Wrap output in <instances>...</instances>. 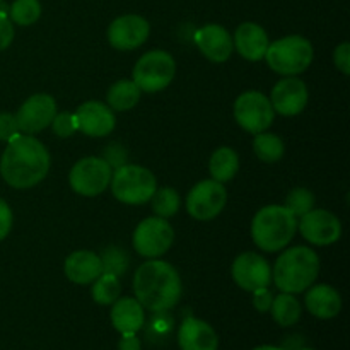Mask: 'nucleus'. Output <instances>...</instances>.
<instances>
[{
	"mask_svg": "<svg viewBox=\"0 0 350 350\" xmlns=\"http://www.w3.org/2000/svg\"><path fill=\"white\" fill-rule=\"evenodd\" d=\"M118 350H142V342L137 334H125L120 338Z\"/></svg>",
	"mask_w": 350,
	"mask_h": 350,
	"instance_id": "a19ab883",
	"label": "nucleus"
},
{
	"mask_svg": "<svg viewBox=\"0 0 350 350\" xmlns=\"http://www.w3.org/2000/svg\"><path fill=\"white\" fill-rule=\"evenodd\" d=\"M173 328V320L167 314V311H161V313H156L154 320L150 321V332L156 335H166L170 334V330Z\"/></svg>",
	"mask_w": 350,
	"mask_h": 350,
	"instance_id": "4c0bfd02",
	"label": "nucleus"
},
{
	"mask_svg": "<svg viewBox=\"0 0 350 350\" xmlns=\"http://www.w3.org/2000/svg\"><path fill=\"white\" fill-rule=\"evenodd\" d=\"M308 311L320 320H332L342 310V297L335 287L328 284L311 286L304 297Z\"/></svg>",
	"mask_w": 350,
	"mask_h": 350,
	"instance_id": "5701e85b",
	"label": "nucleus"
},
{
	"mask_svg": "<svg viewBox=\"0 0 350 350\" xmlns=\"http://www.w3.org/2000/svg\"><path fill=\"white\" fill-rule=\"evenodd\" d=\"M111 325L120 335L137 334L146 325V310L135 297H118L111 308Z\"/></svg>",
	"mask_w": 350,
	"mask_h": 350,
	"instance_id": "4be33fe9",
	"label": "nucleus"
},
{
	"mask_svg": "<svg viewBox=\"0 0 350 350\" xmlns=\"http://www.w3.org/2000/svg\"><path fill=\"white\" fill-rule=\"evenodd\" d=\"M133 293L144 310L161 313L180 303L183 286L180 273L171 263L154 258L137 269L133 275Z\"/></svg>",
	"mask_w": 350,
	"mask_h": 350,
	"instance_id": "f03ea898",
	"label": "nucleus"
},
{
	"mask_svg": "<svg viewBox=\"0 0 350 350\" xmlns=\"http://www.w3.org/2000/svg\"><path fill=\"white\" fill-rule=\"evenodd\" d=\"M0 5H2V0H0Z\"/></svg>",
	"mask_w": 350,
	"mask_h": 350,
	"instance_id": "c03bdc74",
	"label": "nucleus"
},
{
	"mask_svg": "<svg viewBox=\"0 0 350 350\" xmlns=\"http://www.w3.org/2000/svg\"><path fill=\"white\" fill-rule=\"evenodd\" d=\"M10 21L19 26H31L41 16L40 0H14L9 9Z\"/></svg>",
	"mask_w": 350,
	"mask_h": 350,
	"instance_id": "c756f323",
	"label": "nucleus"
},
{
	"mask_svg": "<svg viewBox=\"0 0 350 350\" xmlns=\"http://www.w3.org/2000/svg\"><path fill=\"white\" fill-rule=\"evenodd\" d=\"M150 204H152V211L157 217L170 219L173 215L178 214L180 211V195L174 188L164 187L159 188V190L154 191L152 198H150Z\"/></svg>",
	"mask_w": 350,
	"mask_h": 350,
	"instance_id": "c85d7f7f",
	"label": "nucleus"
},
{
	"mask_svg": "<svg viewBox=\"0 0 350 350\" xmlns=\"http://www.w3.org/2000/svg\"><path fill=\"white\" fill-rule=\"evenodd\" d=\"M174 241V231L163 217H147L133 231V248L144 258H159L170 252Z\"/></svg>",
	"mask_w": 350,
	"mask_h": 350,
	"instance_id": "9d476101",
	"label": "nucleus"
},
{
	"mask_svg": "<svg viewBox=\"0 0 350 350\" xmlns=\"http://www.w3.org/2000/svg\"><path fill=\"white\" fill-rule=\"evenodd\" d=\"M64 272L70 282L88 286L103 273L101 256L92 252H85V250L70 253L64 263Z\"/></svg>",
	"mask_w": 350,
	"mask_h": 350,
	"instance_id": "412c9836",
	"label": "nucleus"
},
{
	"mask_svg": "<svg viewBox=\"0 0 350 350\" xmlns=\"http://www.w3.org/2000/svg\"><path fill=\"white\" fill-rule=\"evenodd\" d=\"M334 62H335V67H337L342 74L344 75L350 74V44L349 43H342L335 48Z\"/></svg>",
	"mask_w": 350,
	"mask_h": 350,
	"instance_id": "c9c22d12",
	"label": "nucleus"
},
{
	"mask_svg": "<svg viewBox=\"0 0 350 350\" xmlns=\"http://www.w3.org/2000/svg\"><path fill=\"white\" fill-rule=\"evenodd\" d=\"M234 118L243 130L256 135L269 130L275 118V111L269 96L260 91H246L236 99Z\"/></svg>",
	"mask_w": 350,
	"mask_h": 350,
	"instance_id": "6e6552de",
	"label": "nucleus"
},
{
	"mask_svg": "<svg viewBox=\"0 0 350 350\" xmlns=\"http://www.w3.org/2000/svg\"><path fill=\"white\" fill-rule=\"evenodd\" d=\"M253 150L260 161L272 164L282 159L286 147H284L282 139L275 133L260 132L256 133L255 140H253Z\"/></svg>",
	"mask_w": 350,
	"mask_h": 350,
	"instance_id": "bb28decb",
	"label": "nucleus"
},
{
	"mask_svg": "<svg viewBox=\"0 0 350 350\" xmlns=\"http://www.w3.org/2000/svg\"><path fill=\"white\" fill-rule=\"evenodd\" d=\"M103 272L120 277L129 267V256L122 248H106L101 255Z\"/></svg>",
	"mask_w": 350,
	"mask_h": 350,
	"instance_id": "2f4dec72",
	"label": "nucleus"
},
{
	"mask_svg": "<svg viewBox=\"0 0 350 350\" xmlns=\"http://www.w3.org/2000/svg\"><path fill=\"white\" fill-rule=\"evenodd\" d=\"M297 231V217L284 205H267L252 221V238L260 250L269 253L286 248Z\"/></svg>",
	"mask_w": 350,
	"mask_h": 350,
	"instance_id": "20e7f679",
	"label": "nucleus"
},
{
	"mask_svg": "<svg viewBox=\"0 0 350 350\" xmlns=\"http://www.w3.org/2000/svg\"><path fill=\"white\" fill-rule=\"evenodd\" d=\"M12 211H10L9 204L0 198V241L9 236L10 229H12Z\"/></svg>",
	"mask_w": 350,
	"mask_h": 350,
	"instance_id": "ea45409f",
	"label": "nucleus"
},
{
	"mask_svg": "<svg viewBox=\"0 0 350 350\" xmlns=\"http://www.w3.org/2000/svg\"><path fill=\"white\" fill-rule=\"evenodd\" d=\"M178 345L181 350H217L219 337L207 321L188 317L178 330Z\"/></svg>",
	"mask_w": 350,
	"mask_h": 350,
	"instance_id": "6ab92c4d",
	"label": "nucleus"
},
{
	"mask_svg": "<svg viewBox=\"0 0 350 350\" xmlns=\"http://www.w3.org/2000/svg\"><path fill=\"white\" fill-rule=\"evenodd\" d=\"M103 159L111 166V170L113 167L116 170V167L125 164L126 150L123 149L122 146H118V144H109V146L105 149V152H103Z\"/></svg>",
	"mask_w": 350,
	"mask_h": 350,
	"instance_id": "f704fd0d",
	"label": "nucleus"
},
{
	"mask_svg": "<svg viewBox=\"0 0 350 350\" xmlns=\"http://www.w3.org/2000/svg\"><path fill=\"white\" fill-rule=\"evenodd\" d=\"M228 190L215 180H204L195 185L187 197V211L197 221H212L224 211Z\"/></svg>",
	"mask_w": 350,
	"mask_h": 350,
	"instance_id": "9b49d317",
	"label": "nucleus"
},
{
	"mask_svg": "<svg viewBox=\"0 0 350 350\" xmlns=\"http://www.w3.org/2000/svg\"><path fill=\"white\" fill-rule=\"evenodd\" d=\"M231 273L236 286L248 293L269 287V284L272 282L270 263L262 255L253 252L241 253L239 256H236L231 267Z\"/></svg>",
	"mask_w": 350,
	"mask_h": 350,
	"instance_id": "ddd939ff",
	"label": "nucleus"
},
{
	"mask_svg": "<svg viewBox=\"0 0 350 350\" xmlns=\"http://www.w3.org/2000/svg\"><path fill=\"white\" fill-rule=\"evenodd\" d=\"M299 350H314V349H310V347H303V349H299Z\"/></svg>",
	"mask_w": 350,
	"mask_h": 350,
	"instance_id": "37998d69",
	"label": "nucleus"
},
{
	"mask_svg": "<svg viewBox=\"0 0 350 350\" xmlns=\"http://www.w3.org/2000/svg\"><path fill=\"white\" fill-rule=\"evenodd\" d=\"M77 130L88 137H106L115 130L116 118L109 106L101 101H88L75 111Z\"/></svg>",
	"mask_w": 350,
	"mask_h": 350,
	"instance_id": "f3484780",
	"label": "nucleus"
},
{
	"mask_svg": "<svg viewBox=\"0 0 350 350\" xmlns=\"http://www.w3.org/2000/svg\"><path fill=\"white\" fill-rule=\"evenodd\" d=\"M140 94H142V91L137 88L135 82L123 79V81L115 82L108 89L106 99H108V106L113 111H129L140 101Z\"/></svg>",
	"mask_w": 350,
	"mask_h": 350,
	"instance_id": "393cba45",
	"label": "nucleus"
},
{
	"mask_svg": "<svg viewBox=\"0 0 350 350\" xmlns=\"http://www.w3.org/2000/svg\"><path fill=\"white\" fill-rule=\"evenodd\" d=\"M50 171V154L33 135H16L0 157V174L12 188L36 187Z\"/></svg>",
	"mask_w": 350,
	"mask_h": 350,
	"instance_id": "f257e3e1",
	"label": "nucleus"
},
{
	"mask_svg": "<svg viewBox=\"0 0 350 350\" xmlns=\"http://www.w3.org/2000/svg\"><path fill=\"white\" fill-rule=\"evenodd\" d=\"M236 51L243 58L250 62H258L265 58L267 48H269V34L260 24L255 23H243L236 29L234 38H232Z\"/></svg>",
	"mask_w": 350,
	"mask_h": 350,
	"instance_id": "aec40b11",
	"label": "nucleus"
},
{
	"mask_svg": "<svg viewBox=\"0 0 350 350\" xmlns=\"http://www.w3.org/2000/svg\"><path fill=\"white\" fill-rule=\"evenodd\" d=\"M297 229L308 243L314 246H330L342 236V224L337 215L323 208H311L297 222Z\"/></svg>",
	"mask_w": 350,
	"mask_h": 350,
	"instance_id": "f8f14e48",
	"label": "nucleus"
},
{
	"mask_svg": "<svg viewBox=\"0 0 350 350\" xmlns=\"http://www.w3.org/2000/svg\"><path fill=\"white\" fill-rule=\"evenodd\" d=\"M113 170L103 157H84L72 166L68 183L82 197H96L109 187Z\"/></svg>",
	"mask_w": 350,
	"mask_h": 350,
	"instance_id": "1a4fd4ad",
	"label": "nucleus"
},
{
	"mask_svg": "<svg viewBox=\"0 0 350 350\" xmlns=\"http://www.w3.org/2000/svg\"><path fill=\"white\" fill-rule=\"evenodd\" d=\"M51 129L57 133L58 137H70L72 133L77 132V118H75V113H57L51 122Z\"/></svg>",
	"mask_w": 350,
	"mask_h": 350,
	"instance_id": "473e14b6",
	"label": "nucleus"
},
{
	"mask_svg": "<svg viewBox=\"0 0 350 350\" xmlns=\"http://www.w3.org/2000/svg\"><path fill=\"white\" fill-rule=\"evenodd\" d=\"M253 350H286V349L275 347V345H260V347H255Z\"/></svg>",
	"mask_w": 350,
	"mask_h": 350,
	"instance_id": "79ce46f5",
	"label": "nucleus"
},
{
	"mask_svg": "<svg viewBox=\"0 0 350 350\" xmlns=\"http://www.w3.org/2000/svg\"><path fill=\"white\" fill-rule=\"evenodd\" d=\"M195 44L200 48L204 57L214 64H224L232 55L234 44H232L231 34L221 24H207L195 33Z\"/></svg>",
	"mask_w": 350,
	"mask_h": 350,
	"instance_id": "a211bd4d",
	"label": "nucleus"
},
{
	"mask_svg": "<svg viewBox=\"0 0 350 350\" xmlns=\"http://www.w3.org/2000/svg\"><path fill=\"white\" fill-rule=\"evenodd\" d=\"M208 171H211L212 180L219 183L231 181L239 171V157L238 152L231 147H219L211 157L208 163Z\"/></svg>",
	"mask_w": 350,
	"mask_h": 350,
	"instance_id": "b1692460",
	"label": "nucleus"
},
{
	"mask_svg": "<svg viewBox=\"0 0 350 350\" xmlns=\"http://www.w3.org/2000/svg\"><path fill=\"white\" fill-rule=\"evenodd\" d=\"M19 125H17L16 115L12 113H0V140L10 142L16 135H19Z\"/></svg>",
	"mask_w": 350,
	"mask_h": 350,
	"instance_id": "72a5a7b5",
	"label": "nucleus"
},
{
	"mask_svg": "<svg viewBox=\"0 0 350 350\" xmlns=\"http://www.w3.org/2000/svg\"><path fill=\"white\" fill-rule=\"evenodd\" d=\"M57 115V103L50 94H34L16 113L17 125L24 133H38L48 129Z\"/></svg>",
	"mask_w": 350,
	"mask_h": 350,
	"instance_id": "2eb2a0df",
	"label": "nucleus"
},
{
	"mask_svg": "<svg viewBox=\"0 0 350 350\" xmlns=\"http://www.w3.org/2000/svg\"><path fill=\"white\" fill-rule=\"evenodd\" d=\"M301 304L294 294L280 293L279 296L273 297L270 313H272L273 321L280 327H293L301 318Z\"/></svg>",
	"mask_w": 350,
	"mask_h": 350,
	"instance_id": "a878e982",
	"label": "nucleus"
},
{
	"mask_svg": "<svg viewBox=\"0 0 350 350\" xmlns=\"http://www.w3.org/2000/svg\"><path fill=\"white\" fill-rule=\"evenodd\" d=\"M120 280L118 277L113 275V273H105L103 272L98 279L92 282V299L96 301L101 306H109V304L115 303L120 297Z\"/></svg>",
	"mask_w": 350,
	"mask_h": 350,
	"instance_id": "cd10ccee",
	"label": "nucleus"
},
{
	"mask_svg": "<svg viewBox=\"0 0 350 350\" xmlns=\"http://www.w3.org/2000/svg\"><path fill=\"white\" fill-rule=\"evenodd\" d=\"M150 33V26L142 16L125 14L109 24L108 41L115 50L130 51L142 46Z\"/></svg>",
	"mask_w": 350,
	"mask_h": 350,
	"instance_id": "4468645a",
	"label": "nucleus"
},
{
	"mask_svg": "<svg viewBox=\"0 0 350 350\" xmlns=\"http://www.w3.org/2000/svg\"><path fill=\"white\" fill-rule=\"evenodd\" d=\"M273 111L282 116H296L306 108L310 92L306 84L296 75L284 77L273 85L272 94H270Z\"/></svg>",
	"mask_w": 350,
	"mask_h": 350,
	"instance_id": "dca6fc26",
	"label": "nucleus"
},
{
	"mask_svg": "<svg viewBox=\"0 0 350 350\" xmlns=\"http://www.w3.org/2000/svg\"><path fill=\"white\" fill-rule=\"evenodd\" d=\"M313 57V44L299 34L273 41L269 44L265 53L269 67L284 77L303 74L304 70L310 68Z\"/></svg>",
	"mask_w": 350,
	"mask_h": 350,
	"instance_id": "39448f33",
	"label": "nucleus"
},
{
	"mask_svg": "<svg viewBox=\"0 0 350 350\" xmlns=\"http://www.w3.org/2000/svg\"><path fill=\"white\" fill-rule=\"evenodd\" d=\"M14 40V26L9 19V14L0 12V51L10 46Z\"/></svg>",
	"mask_w": 350,
	"mask_h": 350,
	"instance_id": "e433bc0d",
	"label": "nucleus"
},
{
	"mask_svg": "<svg viewBox=\"0 0 350 350\" xmlns=\"http://www.w3.org/2000/svg\"><path fill=\"white\" fill-rule=\"evenodd\" d=\"M111 191L125 205H142L152 198L157 181L152 171L137 164H123L111 174Z\"/></svg>",
	"mask_w": 350,
	"mask_h": 350,
	"instance_id": "423d86ee",
	"label": "nucleus"
},
{
	"mask_svg": "<svg viewBox=\"0 0 350 350\" xmlns=\"http://www.w3.org/2000/svg\"><path fill=\"white\" fill-rule=\"evenodd\" d=\"M272 301H273V296L269 291V287L253 291V306H255V310L260 311V313H267V311H270Z\"/></svg>",
	"mask_w": 350,
	"mask_h": 350,
	"instance_id": "58836bf2",
	"label": "nucleus"
},
{
	"mask_svg": "<svg viewBox=\"0 0 350 350\" xmlns=\"http://www.w3.org/2000/svg\"><path fill=\"white\" fill-rule=\"evenodd\" d=\"M320 273V258L308 246H294L277 258L272 280L280 293L299 294L310 289Z\"/></svg>",
	"mask_w": 350,
	"mask_h": 350,
	"instance_id": "7ed1b4c3",
	"label": "nucleus"
},
{
	"mask_svg": "<svg viewBox=\"0 0 350 350\" xmlns=\"http://www.w3.org/2000/svg\"><path fill=\"white\" fill-rule=\"evenodd\" d=\"M176 74L174 58L164 50H150L139 58L133 67V79L137 88L147 94H154L173 82Z\"/></svg>",
	"mask_w": 350,
	"mask_h": 350,
	"instance_id": "0eeeda50",
	"label": "nucleus"
},
{
	"mask_svg": "<svg viewBox=\"0 0 350 350\" xmlns=\"http://www.w3.org/2000/svg\"><path fill=\"white\" fill-rule=\"evenodd\" d=\"M286 208H289L296 217H303L304 214L314 207V195L308 188H294L286 198Z\"/></svg>",
	"mask_w": 350,
	"mask_h": 350,
	"instance_id": "7c9ffc66",
	"label": "nucleus"
}]
</instances>
